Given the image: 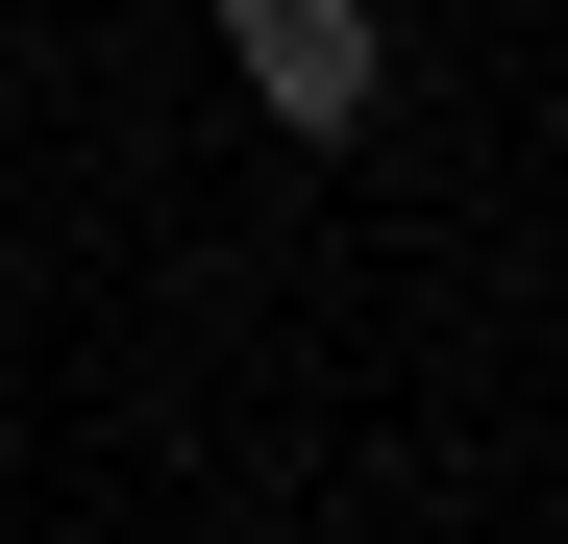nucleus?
Listing matches in <instances>:
<instances>
[{"label": "nucleus", "mask_w": 568, "mask_h": 544, "mask_svg": "<svg viewBox=\"0 0 568 544\" xmlns=\"http://www.w3.org/2000/svg\"><path fill=\"white\" fill-rule=\"evenodd\" d=\"M223 74H247L297 149H346L371 100H396V26H371V0H223Z\"/></svg>", "instance_id": "nucleus-1"}]
</instances>
